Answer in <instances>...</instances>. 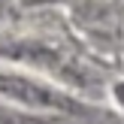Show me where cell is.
<instances>
[{
  "label": "cell",
  "mask_w": 124,
  "mask_h": 124,
  "mask_svg": "<svg viewBox=\"0 0 124 124\" xmlns=\"http://www.w3.org/2000/svg\"><path fill=\"white\" fill-rule=\"evenodd\" d=\"M0 94L12 97L18 103H27V106H42V109H61V112H79V103H73L67 94L48 88V85H39L33 79L24 76H0Z\"/></svg>",
  "instance_id": "6da1fadb"
},
{
  "label": "cell",
  "mask_w": 124,
  "mask_h": 124,
  "mask_svg": "<svg viewBox=\"0 0 124 124\" xmlns=\"http://www.w3.org/2000/svg\"><path fill=\"white\" fill-rule=\"evenodd\" d=\"M21 3H46V0H21Z\"/></svg>",
  "instance_id": "7a4b0ae2"
}]
</instances>
